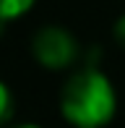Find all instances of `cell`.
Listing matches in <instances>:
<instances>
[{"label": "cell", "instance_id": "5", "mask_svg": "<svg viewBox=\"0 0 125 128\" xmlns=\"http://www.w3.org/2000/svg\"><path fill=\"white\" fill-rule=\"evenodd\" d=\"M115 39H117V44H120V47H125V16L115 24Z\"/></svg>", "mask_w": 125, "mask_h": 128}, {"label": "cell", "instance_id": "6", "mask_svg": "<svg viewBox=\"0 0 125 128\" xmlns=\"http://www.w3.org/2000/svg\"><path fill=\"white\" fill-rule=\"evenodd\" d=\"M18 128H39V126H34V123H26V126H18Z\"/></svg>", "mask_w": 125, "mask_h": 128}, {"label": "cell", "instance_id": "2", "mask_svg": "<svg viewBox=\"0 0 125 128\" xmlns=\"http://www.w3.org/2000/svg\"><path fill=\"white\" fill-rule=\"evenodd\" d=\"M34 58L44 68L60 71V68H68L78 58V42L65 29L47 26L34 37Z\"/></svg>", "mask_w": 125, "mask_h": 128}, {"label": "cell", "instance_id": "4", "mask_svg": "<svg viewBox=\"0 0 125 128\" xmlns=\"http://www.w3.org/2000/svg\"><path fill=\"white\" fill-rule=\"evenodd\" d=\"M8 112H10V94H8V89H5V84L0 81V123L5 120Z\"/></svg>", "mask_w": 125, "mask_h": 128}, {"label": "cell", "instance_id": "3", "mask_svg": "<svg viewBox=\"0 0 125 128\" xmlns=\"http://www.w3.org/2000/svg\"><path fill=\"white\" fill-rule=\"evenodd\" d=\"M34 5V0H0V21H13L24 16Z\"/></svg>", "mask_w": 125, "mask_h": 128}, {"label": "cell", "instance_id": "1", "mask_svg": "<svg viewBox=\"0 0 125 128\" xmlns=\"http://www.w3.org/2000/svg\"><path fill=\"white\" fill-rule=\"evenodd\" d=\"M115 89L96 68L76 73L62 89V115L76 128H99L115 115Z\"/></svg>", "mask_w": 125, "mask_h": 128}]
</instances>
